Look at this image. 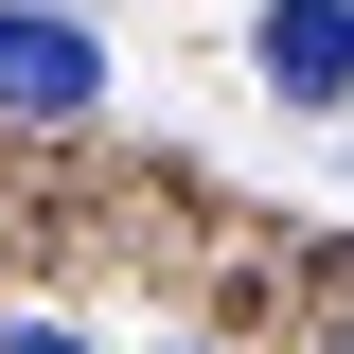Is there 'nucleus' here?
Instances as JSON below:
<instances>
[{"label": "nucleus", "instance_id": "obj_1", "mask_svg": "<svg viewBox=\"0 0 354 354\" xmlns=\"http://www.w3.org/2000/svg\"><path fill=\"white\" fill-rule=\"evenodd\" d=\"M71 106H106V36L53 0H0V124H71Z\"/></svg>", "mask_w": 354, "mask_h": 354}, {"label": "nucleus", "instance_id": "obj_2", "mask_svg": "<svg viewBox=\"0 0 354 354\" xmlns=\"http://www.w3.org/2000/svg\"><path fill=\"white\" fill-rule=\"evenodd\" d=\"M266 88L283 106H337L354 88V0H266Z\"/></svg>", "mask_w": 354, "mask_h": 354}, {"label": "nucleus", "instance_id": "obj_3", "mask_svg": "<svg viewBox=\"0 0 354 354\" xmlns=\"http://www.w3.org/2000/svg\"><path fill=\"white\" fill-rule=\"evenodd\" d=\"M0 354H88V337H53V319H18V337H0Z\"/></svg>", "mask_w": 354, "mask_h": 354}, {"label": "nucleus", "instance_id": "obj_4", "mask_svg": "<svg viewBox=\"0 0 354 354\" xmlns=\"http://www.w3.org/2000/svg\"><path fill=\"white\" fill-rule=\"evenodd\" d=\"M337 354H354V337H337Z\"/></svg>", "mask_w": 354, "mask_h": 354}]
</instances>
